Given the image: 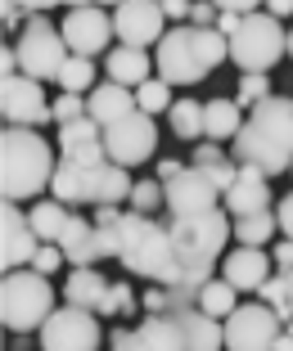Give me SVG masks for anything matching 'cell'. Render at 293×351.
Wrapping results in <instances>:
<instances>
[{
  "mask_svg": "<svg viewBox=\"0 0 293 351\" xmlns=\"http://www.w3.org/2000/svg\"><path fill=\"white\" fill-rule=\"evenodd\" d=\"M235 158L239 167H257L262 176H280L293 167V99L271 95L244 117L235 135Z\"/></svg>",
  "mask_w": 293,
  "mask_h": 351,
  "instance_id": "obj_1",
  "label": "cell"
},
{
  "mask_svg": "<svg viewBox=\"0 0 293 351\" xmlns=\"http://www.w3.org/2000/svg\"><path fill=\"white\" fill-rule=\"evenodd\" d=\"M226 59H231V41L217 27L185 23V27H167V36L158 41V77L167 86H199Z\"/></svg>",
  "mask_w": 293,
  "mask_h": 351,
  "instance_id": "obj_2",
  "label": "cell"
},
{
  "mask_svg": "<svg viewBox=\"0 0 293 351\" xmlns=\"http://www.w3.org/2000/svg\"><path fill=\"white\" fill-rule=\"evenodd\" d=\"M59 158L50 154V140L36 135V126H10L0 135V194L5 203L36 198L54 180Z\"/></svg>",
  "mask_w": 293,
  "mask_h": 351,
  "instance_id": "obj_3",
  "label": "cell"
},
{
  "mask_svg": "<svg viewBox=\"0 0 293 351\" xmlns=\"http://www.w3.org/2000/svg\"><path fill=\"white\" fill-rule=\"evenodd\" d=\"M136 180L126 176V167H117L113 158H99V162H73V158H59L54 167V180H50V194L59 203L77 207V203H91V207H117L122 198H131Z\"/></svg>",
  "mask_w": 293,
  "mask_h": 351,
  "instance_id": "obj_4",
  "label": "cell"
},
{
  "mask_svg": "<svg viewBox=\"0 0 293 351\" xmlns=\"http://www.w3.org/2000/svg\"><path fill=\"white\" fill-rule=\"evenodd\" d=\"M122 266L140 279H154V284H176L180 275V257L176 243H172V226H158L154 217H140V212H126L122 221Z\"/></svg>",
  "mask_w": 293,
  "mask_h": 351,
  "instance_id": "obj_5",
  "label": "cell"
},
{
  "mask_svg": "<svg viewBox=\"0 0 293 351\" xmlns=\"http://www.w3.org/2000/svg\"><path fill=\"white\" fill-rule=\"evenodd\" d=\"M54 311V289H50V275L41 270H5V284H0V320L5 329L14 333H27V329H41Z\"/></svg>",
  "mask_w": 293,
  "mask_h": 351,
  "instance_id": "obj_6",
  "label": "cell"
},
{
  "mask_svg": "<svg viewBox=\"0 0 293 351\" xmlns=\"http://www.w3.org/2000/svg\"><path fill=\"white\" fill-rule=\"evenodd\" d=\"M289 54V32L280 27V19L266 10L244 14L239 32L231 36V63L244 73H271L275 63Z\"/></svg>",
  "mask_w": 293,
  "mask_h": 351,
  "instance_id": "obj_7",
  "label": "cell"
},
{
  "mask_svg": "<svg viewBox=\"0 0 293 351\" xmlns=\"http://www.w3.org/2000/svg\"><path fill=\"white\" fill-rule=\"evenodd\" d=\"M68 45H63V32L50 27L45 14H27V27L19 36V73L32 82H59L63 63H68Z\"/></svg>",
  "mask_w": 293,
  "mask_h": 351,
  "instance_id": "obj_8",
  "label": "cell"
},
{
  "mask_svg": "<svg viewBox=\"0 0 293 351\" xmlns=\"http://www.w3.org/2000/svg\"><path fill=\"white\" fill-rule=\"evenodd\" d=\"M99 342H104L99 311L54 306L50 320L41 324V351H99Z\"/></svg>",
  "mask_w": 293,
  "mask_h": 351,
  "instance_id": "obj_9",
  "label": "cell"
},
{
  "mask_svg": "<svg viewBox=\"0 0 293 351\" xmlns=\"http://www.w3.org/2000/svg\"><path fill=\"white\" fill-rule=\"evenodd\" d=\"M284 320L266 302H244L226 315V347L231 351H275Z\"/></svg>",
  "mask_w": 293,
  "mask_h": 351,
  "instance_id": "obj_10",
  "label": "cell"
},
{
  "mask_svg": "<svg viewBox=\"0 0 293 351\" xmlns=\"http://www.w3.org/2000/svg\"><path fill=\"white\" fill-rule=\"evenodd\" d=\"M154 145H158V126L149 113H131L122 122L104 126V154L113 158L117 167H136V162H149L154 158Z\"/></svg>",
  "mask_w": 293,
  "mask_h": 351,
  "instance_id": "obj_11",
  "label": "cell"
},
{
  "mask_svg": "<svg viewBox=\"0 0 293 351\" xmlns=\"http://www.w3.org/2000/svg\"><path fill=\"white\" fill-rule=\"evenodd\" d=\"M63 45L82 59H95V54H108V41H113V14L104 5H82V10H68L63 19Z\"/></svg>",
  "mask_w": 293,
  "mask_h": 351,
  "instance_id": "obj_12",
  "label": "cell"
},
{
  "mask_svg": "<svg viewBox=\"0 0 293 351\" xmlns=\"http://www.w3.org/2000/svg\"><path fill=\"white\" fill-rule=\"evenodd\" d=\"M113 32L122 36V45H158L167 36V14H163V0H122L113 10Z\"/></svg>",
  "mask_w": 293,
  "mask_h": 351,
  "instance_id": "obj_13",
  "label": "cell"
},
{
  "mask_svg": "<svg viewBox=\"0 0 293 351\" xmlns=\"http://www.w3.org/2000/svg\"><path fill=\"white\" fill-rule=\"evenodd\" d=\"M0 113L10 117V126H41L54 117V104H45L41 82L14 73L0 82Z\"/></svg>",
  "mask_w": 293,
  "mask_h": 351,
  "instance_id": "obj_14",
  "label": "cell"
},
{
  "mask_svg": "<svg viewBox=\"0 0 293 351\" xmlns=\"http://www.w3.org/2000/svg\"><path fill=\"white\" fill-rule=\"evenodd\" d=\"M108 342H113V351H185V333H180V320L172 311L149 315L136 329H117Z\"/></svg>",
  "mask_w": 293,
  "mask_h": 351,
  "instance_id": "obj_15",
  "label": "cell"
},
{
  "mask_svg": "<svg viewBox=\"0 0 293 351\" xmlns=\"http://www.w3.org/2000/svg\"><path fill=\"white\" fill-rule=\"evenodd\" d=\"M163 189H167V212H172V221H176V217H199V212H212V207H217V198H221V189L212 185L199 167H185V171L172 176Z\"/></svg>",
  "mask_w": 293,
  "mask_h": 351,
  "instance_id": "obj_16",
  "label": "cell"
},
{
  "mask_svg": "<svg viewBox=\"0 0 293 351\" xmlns=\"http://www.w3.org/2000/svg\"><path fill=\"white\" fill-rule=\"evenodd\" d=\"M36 248H41V239H36V230H32L27 212H19L14 203H5V212H0V261H5V270L32 266Z\"/></svg>",
  "mask_w": 293,
  "mask_h": 351,
  "instance_id": "obj_17",
  "label": "cell"
},
{
  "mask_svg": "<svg viewBox=\"0 0 293 351\" xmlns=\"http://www.w3.org/2000/svg\"><path fill=\"white\" fill-rule=\"evenodd\" d=\"M226 212H235V221L271 212V176H262L257 167H239L235 185L226 189Z\"/></svg>",
  "mask_w": 293,
  "mask_h": 351,
  "instance_id": "obj_18",
  "label": "cell"
},
{
  "mask_svg": "<svg viewBox=\"0 0 293 351\" xmlns=\"http://www.w3.org/2000/svg\"><path fill=\"white\" fill-rule=\"evenodd\" d=\"M59 158H73V162H99L104 154V126L95 122L91 113L77 117V122L59 126Z\"/></svg>",
  "mask_w": 293,
  "mask_h": 351,
  "instance_id": "obj_19",
  "label": "cell"
},
{
  "mask_svg": "<svg viewBox=\"0 0 293 351\" xmlns=\"http://www.w3.org/2000/svg\"><path fill=\"white\" fill-rule=\"evenodd\" d=\"M221 275L231 279L239 293H257L271 279V257L262 248H235L231 257L221 261Z\"/></svg>",
  "mask_w": 293,
  "mask_h": 351,
  "instance_id": "obj_20",
  "label": "cell"
},
{
  "mask_svg": "<svg viewBox=\"0 0 293 351\" xmlns=\"http://www.w3.org/2000/svg\"><path fill=\"white\" fill-rule=\"evenodd\" d=\"M136 108H140L136 90H126V86H117V82H104V86H95V90L86 95V113H91L99 126L122 122V117H131Z\"/></svg>",
  "mask_w": 293,
  "mask_h": 351,
  "instance_id": "obj_21",
  "label": "cell"
},
{
  "mask_svg": "<svg viewBox=\"0 0 293 351\" xmlns=\"http://www.w3.org/2000/svg\"><path fill=\"white\" fill-rule=\"evenodd\" d=\"M180 320V333H185V351H221L226 347V324H217L208 311H194V306H180L172 311Z\"/></svg>",
  "mask_w": 293,
  "mask_h": 351,
  "instance_id": "obj_22",
  "label": "cell"
},
{
  "mask_svg": "<svg viewBox=\"0 0 293 351\" xmlns=\"http://www.w3.org/2000/svg\"><path fill=\"white\" fill-rule=\"evenodd\" d=\"M149 54L140 50V45H117V50H108L104 54V73H108V82H117V86H126V90H140V86L149 82Z\"/></svg>",
  "mask_w": 293,
  "mask_h": 351,
  "instance_id": "obj_23",
  "label": "cell"
},
{
  "mask_svg": "<svg viewBox=\"0 0 293 351\" xmlns=\"http://www.w3.org/2000/svg\"><path fill=\"white\" fill-rule=\"evenodd\" d=\"M59 248H63V257H68V266H95L99 261V243H95V221H86V217H77L73 212V221L63 226V234H59Z\"/></svg>",
  "mask_w": 293,
  "mask_h": 351,
  "instance_id": "obj_24",
  "label": "cell"
},
{
  "mask_svg": "<svg viewBox=\"0 0 293 351\" xmlns=\"http://www.w3.org/2000/svg\"><path fill=\"white\" fill-rule=\"evenodd\" d=\"M63 298H68V306H86V311H99L108 298V279L99 275L95 266H77L73 275H68V284H63Z\"/></svg>",
  "mask_w": 293,
  "mask_h": 351,
  "instance_id": "obj_25",
  "label": "cell"
},
{
  "mask_svg": "<svg viewBox=\"0 0 293 351\" xmlns=\"http://www.w3.org/2000/svg\"><path fill=\"white\" fill-rule=\"evenodd\" d=\"M239 126H244V117H239V104L235 99H208L203 104V140H235L239 135Z\"/></svg>",
  "mask_w": 293,
  "mask_h": 351,
  "instance_id": "obj_26",
  "label": "cell"
},
{
  "mask_svg": "<svg viewBox=\"0 0 293 351\" xmlns=\"http://www.w3.org/2000/svg\"><path fill=\"white\" fill-rule=\"evenodd\" d=\"M189 167H199V171L212 180V185L221 189V194H226V189L235 185V176H239V167H235L231 158L221 154V145H212V140H203V145L194 149V162H189Z\"/></svg>",
  "mask_w": 293,
  "mask_h": 351,
  "instance_id": "obj_27",
  "label": "cell"
},
{
  "mask_svg": "<svg viewBox=\"0 0 293 351\" xmlns=\"http://www.w3.org/2000/svg\"><path fill=\"white\" fill-rule=\"evenodd\" d=\"M27 221H32V230H36V239H41V243H59L63 226L73 221V212H68V203L50 198V203H36V207H32Z\"/></svg>",
  "mask_w": 293,
  "mask_h": 351,
  "instance_id": "obj_28",
  "label": "cell"
},
{
  "mask_svg": "<svg viewBox=\"0 0 293 351\" xmlns=\"http://www.w3.org/2000/svg\"><path fill=\"white\" fill-rule=\"evenodd\" d=\"M167 126L176 140H185V145H194V140H203V104L194 99H176L167 108Z\"/></svg>",
  "mask_w": 293,
  "mask_h": 351,
  "instance_id": "obj_29",
  "label": "cell"
},
{
  "mask_svg": "<svg viewBox=\"0 0 293 351\" xmlns=\"http://www.w3.org/2000/svg\"><path fill=\"white\" fill-rule=\"evenodd\" d=\"M235 298H239V289H235L226 275H221V279H208V284H203V293H199V311H208L212 320H226V315L239 306Z\"/></svg>",
  "mask_w": 293,
  "mask_h": 351,
  "instance_id": "obj_30",
  "label": "cell"
},
{
  "mask_svg": "<svg viewBox=\"0 0 293 351\" xmlns=\"http://www.w3.org/2000/svg\"><path fill=\"white\" fill-rule=\"evenodd\" d=\"M280 230L275 212H257V217H239L235 221V239H239V248H266Z\"/></svg>",
  "mask_w": 293,
  "mask_h": 351,
  "instance_id": "obj_31",
  "label": "cell"
},
{
  "mask_svg": "<svg viewBox=\"0 0 293 351\" xmlns=\"http://www.w3.org/2000/svg\"><path fill=\"white\" fill-rule=\"evenodd\" d=\"M59 86L63 90H73V95H91L95 90V59H82V54H68V63H63V73H59Z\"/></svg>",
  "mask_w": 293,
  "mask_h": 351,
  "instance_id": "obj_32",
  "label": "cell"
},
{
  "mask_svg": "<svg viewBox=\"0 0 293 351\" xmlns=\"http://www.w3.org/2000/svg\"><path fill=\"white\" fill-rule=\"evenodd\" d=\"M131 212H140V217H154L158 207H167V189H163V180L158 176H149V180H136V189H131Z\"/></svg>",
  "mask_w": 293,
  "mask_h": 351,
  "instance_id": "obj_33",
  "label": "cell"
},
{
  "mask_svg": "<svg viewBox=\"0 0 293 351\" xmlns=\"http://www.w3.org/2000/svg\"><path fill=\"white\" fill-rule=\"evenodd\" d=\"M136 104H140V113L158 117V113H167V108H172L176 99H172V86L163 82V77H149V82L136 90Z\"/></svg>",
  "mask_w": 293,
  "mask_h": 351,
  "instance_id": "obj_34",
  "label": "cell"
},
{
  "mask_svg": "<svg viewBox=\"0 0 293 351\" xmlns=\"http://www.w3.org/2000/svg\"><path fill=\"white\" fill-rule=\"evenodd\" d=\"M257 298H262L284 324H293V298H289V284H284V275H271L262 289H257Z\"/></svg>",
  "mask_w": 293,
  "mask_h": 351,
  "instance_id": "obj_35",
  "label": "cell"
},
{
  "mask_svg": "<svg viewBox=\"0 0 293 351\" xmlns=\"http://www.w3.org/2000/svg\"><path fill=\"white\" fill-rule=\"evenodd\" d=\"M262 99H271V82H266V73H244L239 90H235V104H239V108H257Z\"/></svg>",
  "mask_w": 293,
  "mask_h": 351,
  "instance_id": "obj_36",
  "label": "cell"
},
{
  "mask_svg": "<svg viewBox=\"0 0 293 351\" xmlns=\"http://www.w3.org/2000/svg\"><path fill=\"white\" fill-rule=\"evenodd\" d=\"M131 311H136L131 284H108V298H104V306H99V315H131Z\"/></svg>",
  "mask_w": 293,
  "mask_h": 351,
  "instance_id": "obj_37",
  "label": "cell"
},
{
  "mask_svg": "<svg viewBox=\"0 0 293 351\" xmlns=\"http://www.w3.org/2000/svg\"><path fill=\"white\" fill-rule=\"evenodd\" d=\"M77 117H86V99L82 95H73V90H63L59 99H54V122H77Z\"/></svg>",
  "mask_w": 293,
  "mask_h": 351,
  "instance_id": "obj_38",
  "label": "cell"
},
{
  "mask_svg": "<svg viewBox=\"0 0 293 351\" xmlns=\"http://www.w3.org/2000/svg\"><path fill=\"white\" fill-rule=\"evenodd\" d=\"M63 261H68V257H63L59 243H41V248H36V257H32V270H41V275H54Z\"/></svg>",
  "mask_w": 293,
  "mask_h": 351,
  "instance_id": "obj_39",
  "label": "cell"
},
{
  "mask_svg": "<svg viewBox=\"0 0 293 351\" xmlns=\"http://www.w3.org/2000/svg\"><path fill=\"white\" fill-rule=\"evenodd\" d=\"M217 19H221L217 0H194V5H189V23H194V27H217Z\"/></svg>",
  "mask_w": 293,
  "mask_h": 351,
  "instance_id": "obj_40",
  "label": "cell"
},
{
  "mask_svg": "<svg viewBox=\"0 0 293 351\" xmlns=\"http://www.w3.org/2000/svg\"><path fill=\"white\" fill-rule=\"evenodd\" d=\"M145 311H149V315H167V311H172V289L154 284V289L145 293Z\"/></svg>",
  "mask_w": 293,
  "mask_h": 351,
  "instance_id": "obj_41",
  "label": "cell"
},
{
  "mask_svg": "<svg viewBox=\"0 0 293 351\" xmlns=\"http://www.w3.org/2000/svg\"><path fill=\"white\" fill-rule=\"evenodd\" d=\"M275 221H280V234L293 239V194L280 198V207H275Z\"/></svg>",
  "mask_w": 293,
  "mask_h": 351,
  "instance_id": "obj_42",
  "label": "cell"
},
{
  "mask_svg": "<svg viewBox=\"0 0 293 351\" xmlns=\"http://www.w3.org/2000/svg\"><path fill=\"white\" fill-rule=\"evenodd\" d=\"M271 261H275L280 270H293V239H284V243H275V248H271Z\"/></svg>",
  "mask_w": 293,
  "mask_h": 351,
  "instance_id": "obj_43",
  "label": "cell"
},
{
  "mask_svg": "<svg viewBox=\"0 0 293 351\" xmlns=\"http://www.w3.org/2000/svg\"><path fill=\"white\" fill-rule=\"evenodd\" d=\"M239 23H244V14H221V19H217V32L226 36V41H231L235 32H239Z\"/></svg>",
  "mask_w": 293,
  "mask_h": 351,
  "instance_id": "obj_44",
  "label": "cell"
},
{
  "mask_svg": "<svg viewBox=\"0 0 293 351\" xmlns=\"http://www.w3.org/2000/svg\"><path fill=\"white\" fill-rule=\"evenodd\" d=\"M189 5H194V0H163V14H167V19H189Z\"/></svg>",
  "mask_w": 293,
  "mask_h": 351,
  "instance_id": "obj_45",
  "label": "cell"
},
{
  "mask_svg": "<svg viewBox=\"0 0 293 351\" xmlns=\"http://www.w3.org/2000/svg\"><path fill=\"white\" fill-rule=\"evenodd\" d=\"M185 171V162H176V158H163V162H158V180H163V185H167L172 176H180Z\"/></svg>",
  "mask_w": 293,
  "mask_h": 351,
  "instance_id": "obj_46",
  "label": "cell"
},
{
  "mask_svg": "<svg viewBox=\"0 0 293 351\" xmlns=\"http://www.w3.org/2000/svg\"><path fill=\"white\" fill-rule=\"evenodd\" d=\"M19 5H23L27 14H50L54 5H63V0H19Z\"/></svg>",
  "mask_w": 293,
  "mask_h": 351,
  "instance_id": "obj_47",
  "label": "cell"
},
{
  "mask_svg": "<svg viewBox=\"0 0 293 351\" xmlns=\"http://www.w3.org/2000/svg\"><path fill=\"white\" fill-rule=\"evenodd\" d=\"M266 14H275V19H289V14H293V0H266Z\"/></svg>",
  "mask_w": 293,
  "mask_h": 351,
  "instance_id": "obj_48",
  "label": "cell"
},
{
  "mask_svg": "<svg viewBox=\"0 0 293 351\" xmlns=\"http://www.w3.org/2000/svg\"><path fill=\"white\" fill-rule=\"evenodd\" d=\"M275 351H293V333H280V342H275Z\"/></svg>",
  "mask_w": 293,
  "mask_h": 351,
  "instance_id": "obj_49",
  "label": "cell"
},
{
  "mask_svg": "<svg viewBox=\"0 0 293 351\" xmlns=\"http://www.w3.org/2000/svg\"><path fill=\"white\" fill-rule=\"evenodd\" d=\"M63 5H73V10H82V5H104V0H63Z\"/></svg>",
  "mask_w": 293,
  "mask_h": 351,
  "instance_id": "obj_50",
  "label": "cell"
},
{
  "mask_svg": "<svg viewBox=\"0 0 293 351\" xmlns=\"http://www.w3.org/2000/svg\"><path fill=\"white\" fill-rule=\"evenodd\" d=\"M284 275V284H289V298H293V270H280Z\"/></svg>",
  "mask_w": 293,
  "mask_h": 351,
  "instance_id": "obj_51",
  "label": "cell"
},
{
  "mask_svg": "<svg viewBox=\"0 0 293 351\" xmlns=\"http://www.w3.org/2000/svg\"><path fill=\"white\" fill-rule=\"evenodd\" d=\"M289 59H293V32H289Z\"/></svg>",
  "mask_w": 293,
  "mask_h": 351,
  "instance_id": "obj_52",
  "label": "cell"
}]
</instances>
